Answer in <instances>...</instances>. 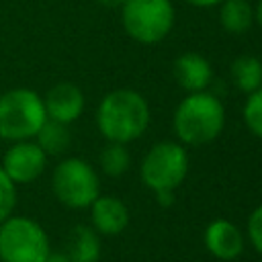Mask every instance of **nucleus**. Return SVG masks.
I'll return each instance as SVG.
<instances>
[{
  "label": "nucleus",
  "mask_w": 262,
  "mask_h": 262,
  "mask_svg": "<svg viewBox=\"0 0 262 262\" xmlns=\"http://www.w3.org/2000/svg\"><path fill=\"white\" fill-rule=\"evenodd\" d=\"M244 121L254 135L262 137V88L250 92L248 102L244 106Z\"/></svg>",
  "instance_id": "obj_18"
},
{
  "label": "nucleus",
  "mask_w": 262,
  "mask_h": 262,
  "mask_svg": "<svg viewBox=\"0 0 262 262\" xmlns=\"http://www.w3.org/2000/svg\"><path fill=\"white\" fill-rule=\"evenodd\" d=\"M231 78L235 86L250 94L262 86V63L252 55H242L231 63Z\"/></svg>",
  "instance_id": "obj_16"
},
{
  "label": "nucleus",
  "mask_w": 262,
  "mask_h": 262,
  "mask_svg": "<svg viewBox=\"0 0 262 262\" xmlns=\"http://www.w3.org/2000/svg\"><path fill=\"white\" fill-rule=\"evenodd\" d=\"M96 125L108 141L129 143L147 129L149 106L145 98L135 90H113L98 104Z\"/></svg>",
  "instance_id": "obj_1"
},
{
  "label": "nucleus",
  "mask_w": 262,
  "mask_h": 262,
  "mask_svg": "<svg viewBox=\"0 0 262 262\" xmlns=\"http://www.w3.org/2000/svg\"><path fill=\"white\" fill-rule=\"evenodd\" d=\"M45 121L43 96L33 88H10L0 94V139H33Z\"/></svg>",
  "instance_id": "obj_3"
},
{
  "label": "nucleus",
  "mask_w": 262,
  "mask_h": 262,
  "mask_svg": "<svg viewBox=\"0 0 262 262\" xmlns=\"http://www.w3.org/2000/svg\"><path fill=\"white\" fill-rule=\"evenodd\" d=\"M156 196L162 207H170L174 203V190H156Z\"/></svg>",
  "instance_id": "obj_21"
},
{
  "label": "nucleus",
  "mask_w": 262,
  "mask_h": 262,
  "mask_svg": "<svg viewBox=\"0 0 262 262\" xmlns=\"http://www.w3.org/2000/svg\"><path fill=\"white\" fill-rule=\"evenodd\" d=\"M16 207V184L0 168V223L12 215Z\"/></svg>",
  "instance_id": "obj_19"
},
{
  "label": "nucleus",
  "mask_w": 262,
  "mask_h": 262,
  "mask_svg": "<svg viewBox=\"0 0 262 262\" xmlns=\"http://www.w3.org/2000/svg\"><path fill=\"white\" fill-rule=\"evenodd\" d=\"M248 235H250L254 248L262 254V205L250 215V221H248Z\"/></svg>",
  "instance_id": "obj_20"
},
{
  "label": "nucleus",
  "mask_w": 262,
  "mask_h": 262,
  "mask_svg": "<svg viewBox=\"0 0 262 262\" xmlns=\"http://www.w3.org/2000/svg\"><path fill=\"white\" fill-rule=\"evenodd\" d=\"M188 4H192V6H201V8H205V6H213V4H219V2H223V0H186Z\"/></svg>",
  "instance_id": "obj_23"
},
{
  "label": "nucleus",
  "mask_w": 262,
  "mask_h": 262,
  "mask_svg": "<svg viewBox=\"0 0 262 262\" xmlns=\"http://www.w3.org/2000/svg\"><path fill=\"white\" fill-rule=\"evenodd\" d=\"M43 104H45L47 119L70 125L84 111V94L76 84L59 82L47 90V94L43 96Z\"/></svg>",
  "instance_id": "obj_9"
},
{
  "label": "nucleus",
  "mask_w": 262,
  "mask_h": 262,
  "mask_svg": "<svg viewBox=\"0 0 262 262\" xmlns=\"http://www.w3.org/2000/svg\"><path fill=\"white\" fill-rule=\"evenodd\" d=\"M221 25L229 33H244L252 27L254 10L248 0H223L219 12Z\"/></svg>",
  "instance_id": "obj_15"
},
{
  "label": "nucleus",
  "mask_w": 262,
  "mask_h": 262,
  "mask_svg": "<svg viewBox=\"0 0 262 262\" xmlns=\"http://www.w3.org/2000/svg\"><path fill=\"white\" fill-rule=\"evenodd\" d=\"M100 168L108 176H115V178L123 176L129 168V151H127L125 143L111 141L100 154Z\"/></svg>",
  "instance_id": "obj_17"
},
{
  "label": "nucleus",
  "mask_w": 262,
  "mask_h": 262,
  "mask_svg": "<svg viewBox=\"0 0 262 262\" xmlns=\"http://www.w3.org/2000/svg\"><path fill=\"white\" fill-rule=\"evenodd\" d=\"M102 6H106V8H115V6H123V2L125 0H98Z\"/></svg>",
  "instance_id": "obj_24"
},
{
  "label": "nucleus",
  "mask_w": 262,
  "mask_h": 262,
  "mask_svg": "<svg viewBox=\"0 0 262 262\" xmlns=\"http://www.w3.org/2000/svg\"><path fill=\"white\" fill-rule=\"evenodd\" d=\"M98 176L80 158L61 160L51 174V188L57 201L70 209H86L98 196Z\"/></svg>",
  "instance_id": "obj_6"
},
{
  "label": "nucleus",
  "mask_w": 262,
  "mask_h": 262,
  "mask_svg": "<svg viewBox=\"0 0 262 262\" xmlns=\"http://www.w3.org/2000/svg\"><path fill=\"white\" fill-rule=\"evenodd\" d=\"M51 252L47 231L31 217L10 215L0 223L2 262H43Z\"/></svg>",
  "instance_id": "obj_4"
},
{
  "label": "nucleus",
  "mask_w": 262,
  "mask_h": 262,
  "mask_svg": "<svg viewBox=\"0 0 262 262\" xmlns=\"http://www.w3.org/2000/svg\"><path fill=\"white\" fill-rule=\"evenodd\" d=\"M43 262H72L66 252H49Z\"/></svg>",
  "instance_id": "obj_22"
},
{
  "label": "nucleus",
  "mask_w": 262,
  "mask_h": 262,
  "mask_svg": "<svg viewBox=\"0 0 262 262\" xmlns=\"http://www.w3.org/2000/svg\"><path fill=\"white\" fill-rule=\"evenodd\" d=\"M121 8L127 35L145 45L162 41L174 25V8L170 0H125Z\"/></svg>",
  "instance_id": "obj_5"
},
{
  "label": "nucleus",
  "mask_w": 262,
  "mask_h": 262,
  "mask_svg": "<svg viewBox=\"0 0 262 262\" xmlns=\"http://www.w3.org/2000/svg\"><path fill=\"white\" fill-rule=\"evenodd\" d=\"M47 166V154L39 147L35 139L10 141V147L4 151L0 168L14 184H29L37 180Z\"/></svg>",
  "instance_id": "obj_8"
},
{
  "label": "nucleus",
  "mask_w": 262,
  "mask_h": 262,
  "mask_svg": "<svg viewBox=\"0 0 262 262\" xmlns=\"http://www.w3.org/2000/svg\"><path fill=\"white\" fill-rule=\"evenodd\" d=\"M186 172V151L172 141L154 145L141 162V180L154 190H174L184 180Z\"/></svg>",
  "instance_id": "obj_7"
},
{
  "label": "nucleus",
  "mask_w": 262,
  "mask_h": 262,
  "mask_svg": "<svg viewBox=\"0 0 262 262\" xmlns=\"http://www.w3.org/2000/svg\"><path fill=\"white\" fill-rule=\"evenodd\" d=\"M66 254L72 262H98L100 258V239L94 229L86 225H76L68 235Z\"/></svg>",
  "instance_id": "obj_13"
},
{
  "label": "nucleus",
  "mask_w": 262,
  "mask_h": 262,
  "mask_svg": "<svg viewBox=\"0 0 262 262\" xmlns=\"http://www.w3.org/2000/svg\"><path fill=\"white\" fill-rule=\"evenodd\" d=\"M254 16H256V20L262 25V0L258 2V6H256V12H254Z\"/></svg>",
  "instance_id": "obj_25"
},
{
  "label": "nucleus",
  "mask_w": 262,
  "mask_h": 262,
  "mask_svg": "<svg viewBox=\"0 0 262 262\" xmlns=\"http://www.w3.org/2000/svg\"><path fill=\"white\" fill-rule=\"evenodd\" d=\"M225 123V111L219 98L207 92H190L174 111V131L190 145L213 141Z\"/></svg>",
  "instance_id": "obj_2"
},
{
  "label": "nucleus",
  "mask_w": 262,
  "mask_h": 262,
  "mask_svg": "<svg viewBox=\"0 0 262 262\" xmlns=\"http://www.w3.org/2000/svg\"><path fill=\"white\" fill-rule=\"evenodd\" d=\"M211 66L199 53H184L174 61V78L188 92H203L211 82Z\"/></svg>",
  "instance_id": "obj_12"
},
{
  "label": "nucleus",
  "mask_w": 262,
  "mask_h": 262,
  "mask_svg": "<svg viewBox=\"0 0 262 262\" xmlns=\"http://www.w3.org/2000/svg\"><path fill=\"white\" fill-rule=\"evenodd\" d=\"M90 219L96 231L104 235L121 233L129 223V211L117 196H96L90 205Z\"/></svg>",
  "instance_id": "obj_10"
},
{
  "label": "nucleus",
  "mask_w": 262,
  "mask_h": 262,
  "mask_svg": "<svg viewBox=\"0 0 262 262\" xmlns=\"http://www.w3.org/2000/svg\"><path fill=\"white\" fill-rule=\"evenodd\" d=\"M207 250L219 260H235L244 250L242 231L227 219L213 221L205 231Z\"/></svg>",
  "instance_id": "obj_11"
},
{
  "label": "nucleus",
  "mask_w": 262,
  "mask_h": 262,
  "mask_svg": "<svg viewBox=\"0 0 262 262\" xmlns=\"http://www.w3.org/2000/svg\"><path fill=\"white\" fill-rule=\"evenodd\" d=\"M33 139L39 143V147L47 156H59L70 145V129L66 123H57L53 119H47Z\"/></svg>",
  "instance_id": "obj_14"
}]
</instances>
